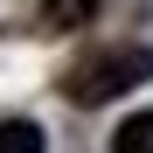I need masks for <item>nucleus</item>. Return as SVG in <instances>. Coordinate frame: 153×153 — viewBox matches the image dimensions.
Here are the masks:
<instances>
[{
	"instance_id": "1",
	"label": "nucleus",
	"mask_w": 153,
	"mask_h": 153,
	"mask_svg": "<svg viewBox=\"0 0 153 153\" xmlns=\"http://www.w3.org/2000/svg\"><path fill=\"white\" fill-rule=\"evenodd\" d=\"M153 84V49L146 42H118V49H91L63 70V97L70 105H111V97Z\"/></svg>"
},
{
	"instance_id": "2",
	"label": "nucleus",
	"mask_w": 153,
	"mask_h": 153,
	"mask_svg": "<svg viewBox=\"0 0 153 153\" xmlns=\"http://www.w3.org/2000/svg\"><path fill=\"white\" fill-rule=\"evenodd\" d=\"M91 14H97V0H42L35 28H42V35H70V28H84Z\"/></svg>"
},
{
	"instance_id": "3",
	"label": "nucleus",
	"mask_w": 153,
	"mask_h": 153,
	"mask_svg": "<svg viewBox=\"0 0 153 153\" xmlns=\"http://www.w3.org/2000/svg\"><path fill=\"white\" fill-rule=\"evenodd\" d=\"M111 153H153V111H132L111 132Z\"/></svg>"
},
{
	"instance_id": "4",
	"label": "nucleus",
	"mask_w": 153,
	"mask_h": 153,
	"mask_svg": "<svg viewBox=\"0 0 153 153\" xmlns=\"http://www.w3.org/2000/svg\"><path fill=\"white\" fill-rule=\"evenodd\" d=\"M0 153H42V125L35 118H0Z\"/></svg>"
}]
</instances>
